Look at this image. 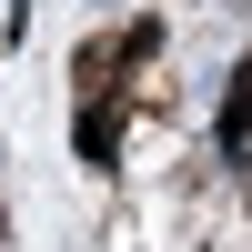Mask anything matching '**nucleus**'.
Returning <instances> with one entry per match:
<instances>
[{"instance_id": "nucleus-1", "label": "nucleus", "mask_w": 252, "mask_h": 252, "mask_svg": "<svg viewBox=\"0 0 252 252\" xmlns=\"http://www.w3.org/2000/svg\"><path fill=\"white\" fill-rule=\"evenodd\" d=\"M111 152H121V111H111V91H101L91 111H81V161H101V172H111Z\"/></svg>"}]
</instances>
